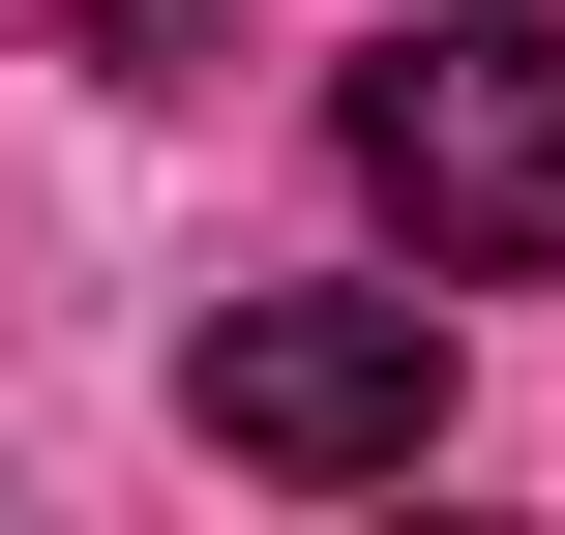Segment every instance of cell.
Masks as SVG:
<instances>
[{
    "label": "cell",
    "mask_w": 565,
    "mask_h": 535,
    "mask_svg": "<svg viewBox=\"0 0 565 535\" xmlns=\"http://www.w3.org/2000/svg\"><path fill=\"white\" fill-rule=\"evenodd\" d=\"M358 179L417 208V268H565V30L447 0L358 60Z\"/></svg>",
    "instance_id": "1"
},
{
    "label": "cell",
    "mask_w": 565,
    "mask_h": 535,
    "mask_svg": "<svg viewBox=\"0 0 565 535\" xmlns=\"http://www.w3.org/2000/svg\"><path fill=\"white\" fill-rule=\"evenodd\" d=\"M179 417H209L238 477H417V447H447V298H209Z\"/></svg>",
    "instance_id": "2"
}]
</instances>
